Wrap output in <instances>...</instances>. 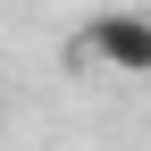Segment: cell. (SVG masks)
<instances>
[{
  "label": "cell",
  "instance_id": "6da1fadb",
  "mask_svg": "<svg viewBox=\"0 0 151 151\" xmlns=\"http://www.w3.org/2000/svg\"><path fill=\"white\" fill-rule=\"evenodd\" d=\"M76 50L109 76H151V17L143 9H92L76 25Z\"/></svg>",
  "mask_w": 151,
  "mask_h": 151
}]
</instances>
